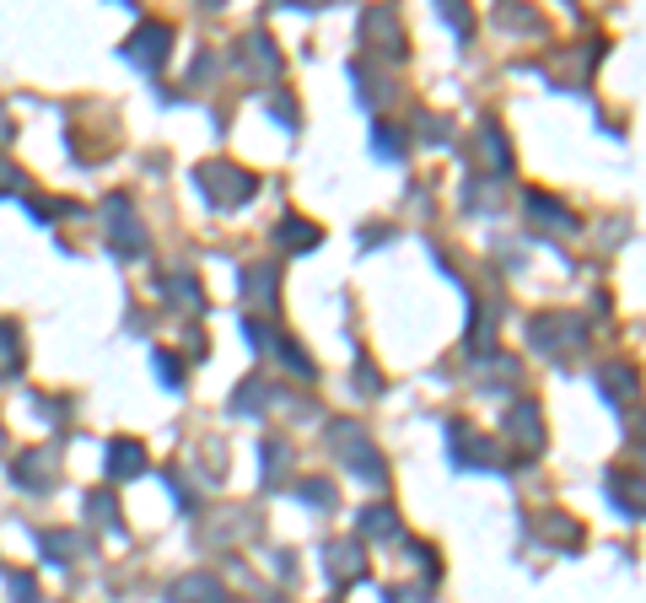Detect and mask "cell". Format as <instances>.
I'll return each instance as SVG.
<instances>
[{
	"label": "cell",
	"instance_id": "1",
	"mask_svg": "<svg viewBox=\"0 0 646 603\" xmlns=\"http://www.w3.org/2000/svg\"><path fill=\"white\" fill-rule=\"evenodd\" d=\"M195 184H200L205 200L221 205V210H232V205H248L253 195H259V178H253L248 167H238V162H227V157L200 162V167H195Z\"/></svg>",
	"mask_w": 646,
	"mask_h": 603
},
{
	"label": "cell",
	"instance_id": "2",
	"mask_svg": "<svg viewBox=\"0 0 646 603\" xmlns=\"http://www.w3.org/2000/svg\"><path fill=\"white\" fill-rule=\"evenodd\" d=\"M329 443H334V453H340L366 485H388V464H383L377 447L366 443V432L356 420H329Z\"/></svg>",
	"mask_w": 646,
	"mask_h": 603
},
{
	"label": "cell",
	"instance_id": "3",
	"mask_svg": "<svg viewBox=\"0 0 646 603\" xmlns=\"http://www.w3.org/2000/svg\"><path fill=\"white\" fill-rule=\"evenodd\" d=\"M103 227H108V248L114 253H124V259H140L146 253V227H140V216H135V200L129 195H108V205H103Z\"/></svg>",
	"mask_w": 646,
	"mask_h": 603
},
{
	"label": "cell",
	"instance_id": "4",
	"mask_svg": "<svg viewBox=\"0 0 646 603\" xmlns=\"http://www.w3.org/2000/svg\"><path fill=\"white\" fill-rule=\"evenodd\" d=\"M528 340L544 351V356H565V351H576L582 340H587V329L576 313H539V319L528 323Z\"/></svg>",
	"mask_w": 646,
	"mask_h": 603
},
{
	"label": "cell",
	"instance_id": "5",
	"mask_svg": "<svg viewBox=\"0 0 646 603\" xmlns=\"http://www.w3.org/2000/svg\"><path fill=\"white\" fill-rule=\"evenodd\" d=\"M167 49H173V28L167 22H140L129 43H124V60L140 65V71H162L167 65Z\"/></svg>",
	"mask_w": 646,
	"mask_h": 603
},
{
	"label": "cell",
	"instance_id": "6",
	"mask_svg": "<svg viewBox=\"0 0 646 603\" xmlns=\"http://www.w3.org/2000/svg\"><path fill=\"white\" fill-rule=\"evenodd\" d=\"M167 603H232L227 582L210 576V571H184L173 588H167Z\"/></svg>",
	"mask_w": 646,
	"mask_h": 603
},
{
	"label": "cell",
	"instance_id": "7",
	"mask_svg": "<svg viewBox=\"0 0 646 603\" xmlns=\"http://www.w3.org/2000/svg\"><path fill=\"white\" fill-rule=\"evenodd\" d=\"M507 437L523 447V458H533V453L544 447V415H539V404L518 399L512 409H507Z\"/></svg>",
	"mask_w": 646,
	"mask_h": 603
},
{
	"label": "cell",
	"instance_id": "8",
	"mask_svg": "<svg viewBox=\"0 0 646 603\" xmlns=\"http://www.w3.org/2000/svg\"><path fill=\"white\" fill-rule=\"evenodd\" d=\"M447 453H452V464H458V469L496 464V443H490V437H480V432H469L463 420H458V426H447Z\"/></svg>",
	"mask_w": 646,
	"mask_h": 603
},
{
	"label": "cell",
	"instance_id": "9",
	"mask_svg": "<svg viewBox=\"0 0 646 603\" xmlns=\"http://www.w3.org/2000/svg\"><path fill=\"white\" fill-rule=\"evenodd\" d=\"M323 565H329V576L345 588V582H362L366 576V550L356 539H345V544H323Z\"/></svg>",
	"mask_w": 646,
	"mask_h": 603
},
{
	"label": "cell",
	"instance_id": "10",
	"mask_svg": "<svg viewBox=\"0 0 646 603\" xmlns=\"http://www.w3.org/2000/svg\"><path fill=\"white\" fill-rule=\"evenodd\" d=\"M11 480L28 485V490H49V485H54V447H28V453L11 464Z\"/></svg>",
	"mask_w": 646,
	"mask_h": 603
},
{
	"label": "cell",
	"instance_id": "11",
	"mask_svg": "<svg viewBox=\"0 0 646 603\" xmlns=\"http://www.w3.org/2000/svg\"><path fill=\"white\" fill-rule=\"evenodd\" d=\"M146 469V447L135 437H114L108 443V480H135Z\"/></svg>",
	"mask_w": 646,
	"mask_h": 603
},
{
	"label": "cell",
	"instance_id": "12",
	"mask_svg": "<svg viewBox=\"0 0 646 603\" xmlns=\"http://www.w3.org/2000/svg\"><path fill=\"white\" fill-rule=\"evenodd\" d=\"M238 60H242V71H248V76H270V71H281V54L270 49L264 33H248L242 49H238Z\"/></svg>",
	"mask_w": 646,
	"mask_h": 603
},
{
	"label": "cell",
	"instance_id": "13",
	"mask_svg": "<svg viewBox=\"0 0 646 603\" xmlns=\"http://www.w3.org/2000/svg\"><path fill=\"white\" fill-rule=\"evenodd\" d=\"M539 539H550V544H561V550H582V544H587L582 523H571L565 512H544V518H539Z\"/></svg>",
	"mask_w": 646,
	"mask_h": 603
},
{
	"label": "cell",
	"instance_id": "14",
	"mask_svg": "<svg viewBox=\"0 0 646 603\" xmlns=\"http://www.w3.org/2000/svg\"><path fill=\"white\" fill-rule=\"evenodd\" d=\"M319 227L313 221H302V216H285L281 227H275V242H281L285 253H308V248H319Z\"/></svg>",
	"mask_w": 646,
	"mask_h": 603
},
{
	"label": "cell",
	"instance_id": "15",
	"mask_svg": "<svg viewBox=\"0 0 646 603\" xmlns=\"http://www.w3.org/2000/svg\"><path fill=\"white\" fill-rule=\"evenodd\" d=\"M28 362V351H22V329L11 319H0V377H17Z\"/></svg>",
	"mask_w": 646,
	"mask_h": 603
},
{
	"label": "cell",
	"instance_id": "16",
	"mask_svg": "<svg viewBox=\"0 0 646 603\" xmlns=\"http://www.w3.org/2000/svg\"><path fill=\"white\" fill-rule=\"evenodd\" d=\"M598 383L608 388V399H614V404H631V399H636V372H631L625 362H608L604 372H598Z\"/></svg>",
	"mask_w": 646,
	"mask_h": 603
},
{
	"label": "cell",
	"instance_id": "17",
	"mask_svg": "<svg viewBox=\"0 0 646 603\" xmlns=\"http://www.w3.org/2000/svg\"><path fill=\"white\" fill-rule=\"evenodd\" d=\"M242 291L253 297V308H275V264H259L242 275Z\"/></svg>",
	"mask_w": 646,
	"mask_h": 603
},
{
	"label": "cell",
	"instance_id": "18",
	"mask_svg": "<svg viewBox=\"0 0 646 603\" xmlns=\"http://www.w3.org/2000/svg\"><path fill=\"white\" fill-rule=\"evenodd\" d=\"M362 539H399V512H394V507H366Z\"/></svg>",
	"mask_w": 646,
	"mask_h": 603
},
{
	"label": "cell",
	"instance_id": "19",
	"mask_svg": "<svg viewBox=\"0 0 646 603\" xmlns=\"http://www.w3.org/2000/svg\"><path fill=\"white\" fill-rule=\"evenodd\" d=\"M608 496H614V507L619 512H631V518H642V490H636V475H608Z\"/></svg>",
	"mask_w": 646,
	"mask_h": 603
},
{
	"label": "cell",
	"instance_id": "20",
	"mask_svg": "<svg viewBox=\"0 0 646 603\" xmlns=\"http://www.w3.org/2000/svg\"><path fill=\"white\" fill-rule=\"evenodd\" d=\"M528 210H533V216H544V227H555V232H571V227H576V216H571L565 205H555L550 195H539V189L528 195Z\"/></svg>",
	"mask_w": 646,
	"mask_h": 603
},
{
	"label": "cell",
	"instance_id": "21",
	"mask_svg": "<svg viewBox=\"0 0 646 603\" xmlns=\"http://www.w3.org/2000/svg\"><path fill=\"white\" fill-rule=\"evenodd\" d=\"M264 394H270V388H264V383H259V377H248V383H242L238 388V399H232V415H259V409H264Z\"/></svg>",
	"mask_w": 646,
	"mask_h": 603
},
{
	"label": "cell",
	"instance_id": "22",
	"mask_svg": "<svg viewBox=\"0 0 646 603\" xmlns=\"http://www.w3.org/2000/svg\"><path fill=\"white\" fill-rule=\"evenodd\" d=\"M86 512H92L103 528H119V501H114L108 490H92V496H86Z\"/></svg>",
	"mask_w": 646,
	"mask_h": 603
},
{
	"label": "cell",
	"instance_id": "23",
	"mask_svg": "<svg viewBox=\"0 0 646 603\" xmlns=\"http://www.w3.org/2000/svg\"><path fill=\"white\" fill-rule=\"evenodd\" d=\"M485 157L496 162V167H512V152H507V135H501L496 124H485Z\"/></svg>",
	"mask_w": 646,
	"mask_h": 603
},
{
	"label": "cell",
	"instance_id": "24",
	"mask_svg": "<svg viewBox=\"0 0 646 603\" xmlns=\"http://www.w3.org/2000/svg\"><path fill=\"white\" fill-rule=\"evenodd\" d=\"M43 555H49V561H71V555H76V539H71V533H43Z\"/></svg>",
	"mask_w": 646,
	"mask_h": 603
},
{
	"label": "cell",
	"instance_id": "25",
	"mask_svg": "<svg viewBox=\"0 0 646 603\" xmlns=\"http://www.w3.org/2000/svg\"><path fill=\"white\" fill-rule=\"evenodd\" d=\"M162 291H167V297H178L184 308H200V302H205L200 285H195V281H178V275H167V281H162Z\"/></svg>",
	"mask_w": 646,
	"mask_h": 603
},
{
	"label": "cell",
	"instance_id": "26",
	"mask_svg": "<svg viewBox=\"0 0 646 603\" xmlns=\"http://www.w3.org/2000/svg\"><path fill=\"white\" fill-rule=\"evenodd\" d=\"M372 146H377V157H399V152H404V129H394V124H377V141H372Z\"/></svg>",
	"mask_w": 646,
	"mask_h": 603
},
{
	"label": "cell",
	"instance_id": "27",
	"mask_svg": "<svg viewBox=\"0 0 646 603\" xmlns=\"http://www.w3.org/2000/svg\"><path fill=\"white\" fill-rule=\"evenodd\" d=\"M152 366H157V377L167 383V388H178V383H184V372H178V362H173L167 351H152Z\"/></svg>",
	"mask_w": 646,
	"mask_h": 603
},
{
	"label": "cell",
	"instance_id": "28",
	"mask_svg": "<svg viewBox=\"0 0 646 603\" xmlns=\"http://www.w3.org/2000/svg\"><path fill=\"white\" fill-rule=\"evenodd\" d=\"M302 501H313V507H323V512H329V507H334V485H302Z\"/></svg>",
	"mask_w": 646,
	"mask_h": 603
},
{
	"label": "cell",
	"instance_id": "29",
	"mask_svg": "<svg viewBox=\"0 0 646 603\" xmlns=\"http://www.w3.org/2000/svg\"><path fill=\"white\" fill-rule=\"evenodd\" d=\"M11 599L17 603H39V582H33V576H11Z\"/></svg>",
	"mask_w": 646,
	"mask_h": 603
},
{
	"label": "cell",
	"instance_id": "30",
	"mask_svg": "<svg viewBox=\"0 0 646 603\" xmlns=\"http://www.w3.org/2000/svg\"><path fill=\"white\" fill-rule=\"evenodd\" d=\"M442 17L458 28V33H469V11H458V6H442Z\"/></svg>",
	"mask_w": 646,
	"mask_h": 603
},
{
	"label": "cell",
	"instance_id": "31",
	"mask_svg": "<svg viewBox=\"0 0 646 603\" xmlns=\"http://www.w3.org/2000/svg\"><path fill=\"white\" fill-rule=\"evenodd\" d=\"M0 447H6V426H0Z\"/></svg>",
	"mask_w": 646,
	"mask_h": 603
}]
</instances>
